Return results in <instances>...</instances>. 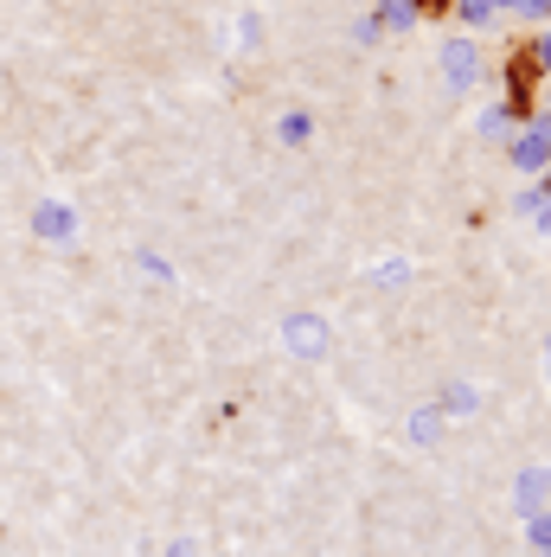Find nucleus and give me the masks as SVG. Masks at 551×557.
<instances>
[{
  "instance_id": "nucleus-5",
  "label": "nucleus",
  "mask_w": 551,
  "mask_h": 557,
  "mask_svg": "<svg viewBox=\"0 0 551 557\" xmlns=\"http://www.w3.org/2000/svg\"><path fill=\"white\" fill-rule=\"evenodd\" d=\"M526 545L533 552H551V506L546 513H526Z\"/></svg>"
},
{
  "instance_id": "nucleus-7",
  "label": "nucleus",
  "mask_w": 551,
  "mask_h": 557,
  "mask_svg": "<svg viewBox=\"0 0 551 557\" xmlns=\"http://www.w3.org/2000/svg\"><path fill=\"white\" fill-rule=\"evenodd\" d=\"M167 557H200V545H193V539H180V545H167Z\"/></svg>"
},
{
  "instance_id": "nucleus-3",
  "label": "nucleus",
  "mask_w": 551,
  "mask_h": 557,
  "mask_svg": "<svg viewBox=\"0 0 551 557\" xmlns=\"http://www.w3.org/2000/svg\"><path fill=\"white\" fill-rule=\"evenodd\" d=\"M475 411H482V391H475V385H449L443 417H475Z\"/></svg>"
},
{
  "instance_id": "nucleus-4",
  "label": "nucleus",
  "mask_w": 551,
  "mask_h": 557,
  "mask_svg": "<svg viewBox=\"0 0 551 557\" xmlns=\"http://www.w3.org/2000/svg\"><path fill=\"white\" fill-rule=\"evenodd\" d=\"M411 442L436 449V442H443V411H417V417H411Z\"/></svg>"
},
{
  "instance_id": "nucleus-1",
  "label": "nucleus",
  "mask_w": 551,
  "mask_h": 557,
  "mask_svg": "<svg viewBox=\"0 0 551 557\" xmlns=\"http://www.w3.org/2000/svg\"><path fill=\"white\" fill-rule=\"evenodd\" d=\"M513 506H520V519H526V513H546L551 506V468H526V475L513 481Z\"/></svg>"
},
{
  "instance_id": "nucleus-6",
  "label": "nucleus",
  "mask_w": 551,
  "mask_h": 557,
  "mask_svg": "<svg viewBox=\"0 0 551 557\" xmlns=\"http://www.w3.org/2000/svg\"><path fill=\"white\" fill-rule=\"evenodd\" d=\"M39 237H71V211L65 206H39Z\"/></svg>"
},
{
  "instance_id": "nucleus-8",
  "label": "nucleus",
  "mask_w": 551,
  "mask_h": 557,
  "mask_svg": "<svg viewBox=\"0 0 551 557\" xmlns=\"http://www.w3.org/2000/svg\"><path fill=\"white\" fill-rule=\"evenodd\" d=\"M539 557H551V552H539Z\"/></svg>"
},
{
  "instance_id": "nucleus-2",
  "label": "nucleus",
  "mask_w": 551,
  "mask_h": 557,
  "mask_svg": "<svg viewBox=\"0 0 551 557\" xmlns=\"http://www.w3.org/2000/svg\"><path fill=\"white\" fill-rule=\"evenodd\" d=\"M289 347L308 352V359H321V352H328V327L308 321V314H295V321H289Z\"/></svg>"
}]
</instances>
